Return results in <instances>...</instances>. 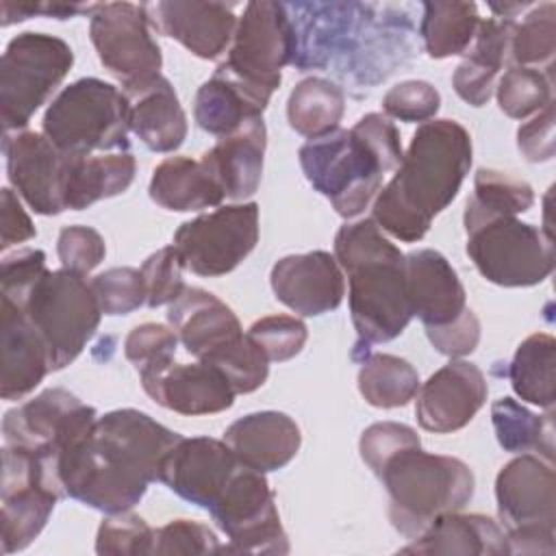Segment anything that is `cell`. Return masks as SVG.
Listing matches in <instances>:
<instances>
[{"mask_svg": "<svg viewBox=\"0 0 556 556\" xmlns=\"http://www.w3.org/2000/svg\"><path fill=\"white\" fill-rule=\"evenodd\" d=\"M441 106V93L428 80H404L391 87L382 98V111L387 117L424 124L434 119Z\"/></svg>", "mask_w": 556, "mask_h": 556, "instance_id": "49", "label": "cell"}, {"mask_svg": "<svg viewBox=\"0 0 556 556\" xmlns=\"http://www.w3.org/2000/svg\"><path fill=\"white\" fill-rule=\"evenodd\" d=\"M419 37L428 56L447 59L465 54L480 26L478 7L473 2L437 0L421 4Z\"/></svg>", "mask_w": 556, "mask_h": 556, "instance_id": "36", "label": "cell"}, {"mask_svg": "<svg viewBox=\"0 0 556 556\" xmlns=\"http://www.w3.org/2000/svg\"><path fill=\"white\" fill-rule=\"evenodd\" d=\"M0 222H2V239L0 250L4 252L11 245L24 243L33 237H37V228L30 222V215L20 202V195L4 187L0 193Z\"/></svg>", "mask_w": 556, "mask_h": 556, "instance_id": "56", "label": "cell"}, {"mask_svg": "<svg viewBox=\"0 0 556 556\" xmlns=\"http://www.w3.org/2000/svg\"><path fill=\"white\" fill-rule=\"evenodd\" d=\"M269 285L280 304L302 317L334 311L345 295V278L334 254L313 250L274 263Z\"/></svg>", "mask_w": 556, "mask_h": 556, "instance_id": "21", "label": "cell"}, {"mask_svg": "<svg viewBox=\"0 0 556 556\" xmlns=\"http://www.w3.org/2000/svg\"><path fill=\"white\" fill-rule=\"evenodd\" d=\"M404 267L410 311L424 328L447 326L469 308L458 274L441 252L413 250L404 254Z\"/></svg>", "mask_w": 556, "mask_h": 556, "instance_id": "25", "label": "cell"}, {"mask_svg": "<svg viewBox=\"0 0 556 556\" xmlns=\"http://www.w3.org/2000/svg\"><path fill=\"white\" fill-rule=\"evenodd\" d=\"M295 46V28L287 4L254 0L243 7L226 59L215 72L269 100L280 87L282 67L293 63Z\"/></svg>", "mask_w": 556, "mask_h": 556, "instance_id": "10", "label": "cell"}, {"mask_svg": "<svg viewBox=\"0 0 556 556\" xmlns=\"http://www.w3.org/2000/svg\"><path fill=\"white\" fill-rule=\"evenodd\" d=\"M269 100L241 83L215 72L195 93L193 117L198 126L215 137H226L254 117H263Z\"/></svg>", "mask_w": 556, "mask_h": 556, "instance_id": "34", "label": "cell"}, {"mask_svg": "<svg viewBox=\"0 0 556 556\" xmlns=\"http://www.w3.org/2000/svg\"><path fill=\"white\" fill-rule=\"evenodd\" d=\"M495 502L510 554L556 552L554 460L534 452L517 454L495 478Z\"/></svg>", "mask_w": 556, "mask_h": 556, "instance_id": "9", "label": "cell"}, {"mask_svg": "<svg viewBox=\"0 0 556 556\" xmlns=\"http://www.w3.org/2000/svg\"><path fill=\"white\" fill-rule=\"evenodd\" d=\"M334 258L350 285V317L358 337L354 358L376 343L400 337L413 319L404 254L371 217H365L337 230Z\"/></svg>", "mask_w": 556, "mask_h": 556, "instance_id": "3", "label": "cell"}, {"mask_svg": "<svg viewBox=\"0 0 556 556\" xmlns=\"http://www.w3.org/2000/svg\"><path fill=\"white\" fill-rule=\"evenodd\" d=\"M230 545L222 552L287 554L289 539L280 523L276 495L265 473L239 465L224 493L208 510Z\"/></svg>", "mask_w": 556, "mask_h": 556, "instance_id": "15", "label": "cell"}, {"mask_svg": "<svg viewBox=\"0 0 556 556\" xmlns=\"http://www.w3.org/2000/svg\"><path fill=\"white\" fill-rule=\"evenodd\" d=\"M556 50V4L543 2L532 7L521 22H515L508 56L521 67H552Z\"/></svg>", "mask_w": 556, "mask_h": 556, "instance_id": "41", "label": "cell"}, {"mask_svg": "<svg viewBox=\"0 0 556 556\" xmlns=\"http://www.w3.org/2000/svg\"><path fill=\"white\" fill-rule=\"evenodd\" d=\"M208 365L226 376L235 393H252L263 387L269 376V358L248 332Z\"/></svg>", "mask_w": 556, "mask_h": 556, "instance_id": "44", "label": "cell"}, {"mask_svg": "<svg viewBox=\"0 0 556 556\" xmlns=\"http://www.w3.org/2000/svg\"><path fill=\"white\" fill-rule=\"evenodd\" d=\"M419 443V434L410 426L397 421H378L363 430L358 452L365 465L374 471V476H378L389 458Z\"/></svg>", "mask_w": 556, "mask_h": 556, "instance_id": "50", "label": "cell"}, {"mask_svg": "<svg viewBox=\"0 0 556 556\" xmlns=\"http://www.w3.org/2000/svg\"><path fill=\"white\" fill-rule=\"evenodd\" d=\"M513 26L515 20L495 15L480 20L476 37L452 76L454 91L467 104L482 106L493 96L497 74L508 59Z\"/></svg>", "mask_w": 556, "mask_h": 556, "instance_id": "31", "label": "cell"}, {"mask_svg": "<svg viewBox=\"0 0 556 556\" xmlns=\"http://www.w3.org/2000/svg\"><path fill=\"white\" fill-rule=\"evenodd\" d=\"M176 348L178 334L174 332V328L148 321L135 326L128 332L124 341V356L135 365L139 374H148L169 365L176 356Z\"/></svg>", "mask_w": 556, "mask_h": 556, "instance_id": "45", "label": "cell"}, {"mask_svg": "<svg viewBox=\"0 0 556 556\" xmlns=\"http://www.w3.org/2000/svg\"><path fill=\"white\" fill-rule=\"evenodd\" d=\"M222 552L217 534L189 519H174L154 532V554H213Z\"/></svg>", "mask_w": 556, "mask_h": 556, "instance_id": "52", "label": "cell"}, {"mask_svg": "<svg viewBox=\"0 0 556 556\" xmlns=\"http://www.w3.org/2000/svg\"><path fill=\"white\" fill-rule=\"evenodd\" d=\"M358 391L369 406L400 408L417 395L419 374L395 354H367L358 369Z\"/></svg>", "mask_w": 556, "mask_h": 556, "instance_id": "38", "label": "cell"}, {"mask_svg": "<svg viewBox=\"0 0 556 556\" xmlns=\"http://www.w3.org/2000/svg\"><path fill=\"white\" fill-rule=\"evenodd\" d=\"M400 554L445 556H504L510 554L502 526L478 513H447L434 519L419 536L400 547Z\"/></svg>", "mask_w": 556, "mask_h": 556, "instance_id": "30", "label": "cell"}, {"mask_svg": "<svg viewBox=\"0 0 556 556\" xmlns=\"http://www.w3.org/2000/svg\"><path fill=\"white\" fill-rule=\"evenodd\" d=\"M224 441L243 465L269 473L295 458L302 434L287 413L258 410L232 421L224 432Z\"/></svg>", "mask_w": 556, "mask_h": 556, "instance_id": "29", "label": "cell"}, {"mask_svg": "<svg viewBox=\"0 0 556 556\" xmlns=\"http://www.w3.org/2000/svg\"><path fill=\"white\" fill-rule=\"evenodd\" d=\"M104 315H128L146 304L141 269L111 267L91 280Z\"/></svg>", "mask_w": 556, "mask_h": 556, "instance_id": "48", "label": "cell"}, {"mask_svg": "<svg viewBox=\"0 0 556 556\" xmlns=\"http://www.w3.org/2000/svg\"><path fill=\"white\" fill-rule=\"evenodd\" d=\"M517 148L530 163H547L554 159V102L519 126Z\"/></svg>", "mask_w": 556, "mask_h": 556, "instance_id": "54", "label": "cell"}, {"mask_svg": "<svg viewBox=\"0 0 556 556\" xmlns=\"http://www.w3.org/2000/svg\"><path fill=\"white\" fill-rule=\"evenodd\" d=\"M534 204V189L523 178L500 169H478L473 193L465 206V224L489 217H517Z\"/></svg>", "mask_w": 556, "mask_h": 556, "instance_id": "39", "label": "cell"}, {"mask_svg": "<svg viewBox=\"0 0 556 556\" xmlns=\"http://www.w3.org/2000/svg\"><path fill=\"white\" fill-rule=\"evenodd\" d=\"M146 9L154 30L206 61L226 56L239 20L235 7L224 2L161 0L146 4Z\"/></svg>", "mask_w": 556, "mask_h": 556, "instance_id": "22", "label": "cell"}, {"mask_svg": "<svg viewBox=\"0 0 556 556\" xmlns=\"http://www.w3.org/2000/svg\"><path fill=\"white\" fill-rule=\"evenodd\" d=\"M2 152L9 182L35 213L59 215L65 211L70 154L35 130L4 132Z\"/></svg>", "mask_w": 556, "mask_h": 556, "instance_id": "18", "label": "cell"}, {"mask_svg": "<svg viewBox=\"0 0 556 556\" xmlns=\"http://www.w3.org/2000/svg\"><path fill=\"white\" fill-rule=\"evenodd\" d=\"M467 254L480 276L500 287H534L554 271V243L541 228L517 217L465 224Z\"/></svg>", "mask_w": 556, "mask_h": 556, "instance_id": "12", "label": "cell"}, {"mask_svg": "<svg viewBox=\"0 0 556 556\" xmlns=\"http://www.w3.org/2000/svg\"><path fill=\"white\" fill-rule=\"evenodd\" d=\"M128 126L152 152H174L187 137V115L172 83L156 74L122 85Z\"/></svg>", "mask_w": 556, "mask_h": 556, "instance_id": "26", "label": "cell"}, {"mask_svg": "<svg viewBox=\"0 0 556 556\" xmlns=\"http://www.w3.org/2000/svg\"><path fill=\"white\" fill-rule=\"evenodd\" d=\"M167 321L185 350L202 363H213L245 334L232 308L200 287H187L169 304Z\"/></svg>", "mask_w": 556, "mask_h": 556, "instance_id": "24", "label": "cell"}, {"mask_svg": "<svg viewBox=\"0 0 556 556\" xmlns=\"http://www.w3.org/2000/svg\"><path fill=\"white\" fill-rule=\"evenodd\" d=\"M61 497L63 489L39 454L2 445V552L28 547Z\"/></svg>", "mask_w": 556, "mask_h": 556, "instance_id": "13", "label": "cell"}, {"mask_svg": "<svg viewBox=\"0 0 556 556\" xmlns=\"http://www.w3.org/2000/svg\"><path fill=\"white\" fill-rule=\"evenodd\" d=\"M33 324L48 348L50 369L70 365L89 343L104 315L85 276L70 269H46L20 291H0Z\"/></svg>", "mask_w": 556, "mask_h": 556, "instance_id": "7", "label": "cell"}, {"mask_svg": "<svg viewBox=\"0 0 556 556\" xmlns=\"http://www.w3.org/2000/svg\"><path fill=\"white\" fill-rule=\"evenodd\" d=\"M298 156L313 189L328 198L341 217L352 219L374 202L404 152L393 122L382 113H367L350 130L337 128L308 139Z\"/></svg>", "mask_w": 556, "mask_h": 556, "instance_id": "4", "label": "cell"}, {"mask_svg": "<svg viewBox=\"0 0 556 556\" xmlns=\"http://www.w3.org/2000/svg\"><path fill=\"white\" fill-rule=\"evenodd\" d=\"M124 93L100 78H80L56 93L46 109L41 132L65 154L89 156L128 148Z\"/></svg>", "mask_w": 556, "mask_h": 556, "instance_id": "8", "label": "cell"}, {"mask_svg": "<svg viewBox=\"0 0 556 556\" xmlns=\"http://www.w3.org/2000/svg\"><path fill=\"white\" fill-rule=\"evenodd\" d=\"M508 380L517 397L552 410L556 400V341L547 332L526 337L508 365Z\"/></svg>", "mask_w": 556, "mask_h": 556, "instance_id": "35", "label": "cell"}, {"mask_svg": "<svg viewBox=\"0 0 556 556\" xmlns=\"http://www.w3.org/2000/svg\"><path fill=\"white\" fill-rule=\"evenodd\" d=\"M150 198L161 208L189 213L219 206L226 198L200 161L169 156L161 161L150 178Z\"/></svg>", "mask_w": 556, "mask_h": 556, "instance_id": "33", "label": "cell"}, {"mask_svg": "<svg viewBox=\"0 0 556 556\" xmlns=\"http://www.w3.org/2000/svg\"><path fill=\"white\" fill-rule=\"evenodd\" d=\"M89 37L100 63L124 83L161 74L163 56L146 4L104 2L91 13Z\"/></svg>", "mask_w": 556, "mask_h": 556, "instance_id": "17", "label": "cell"}, {"mask_svg": "<svg viewBox=\"0 0 556 556\" xmlns=\"http://www.w3.org/2000/svg\"><path fill=\"white\" fill-rule=\"evenodd\" d=\"M135 156L124 152L74 156L67 161L65 208L83 211L100 200L124 193L135 180Z\"/></svg>", "mask_w": 556, "mask_h": 556, "instance_id": "32", "label": "cell"}, {"mask_svg": "<svg viewBox=\"0 0 556 556\" xmlns=\"http://www.w3.org/2000/svg\"><path fill=\"white\" fill-rule=\"evenodd\" d=\"M486 395L489 384L482 369L469 361L452 358L419 384L415 415L424 430L450 434L476 417Z\"/></svg>", "mask_w": 556, "mask_h": 556, "instance_id": "20", "label": "cell"}, {"mask_svg": "<svg viewBox=\"0 0 556 556\" xmlns=\"http://www.w3.org/2000/svg\"><path fill=\"white\" fill-rule=\"evenodd\" d=\"M295 28V56L293 65L304 72L308 67H334L337 74L348 78V72H363L365 85L369 63L365 52L374 59V50H408V22L397 17L374 15L378 4L358 2H330V4H287ZM406 54V52H402ZM376 61V59H374ZM378 63V61H376ZM389 76V72L378 63Z\"/></svg>", "mask_w": 556, "mask_h": 556, "instance_id": "5", "label": "cell"}, {"mask_svg": "<svg viewBox=\"0 0 556 556\" xmlns=\"http://www.w3.org/2000/svg\"><path fill=\"white\" fill-rule=\"evenodd\" d=\"M471 167V137L456 119L417 126L395 176L371 202L376 226L404 241L426 237L432 219L452 204Z\"/></svg>", "mask_w": 556, "mask_h": 556, "instance_id": "2", "label": "cell"}, {"mask_svg": "<svg viewBox=\"0 0 556 556\" xmlns=\"http://www.w3.org/2000/svg\"><path fill=\"white\" fill-rule=\"evenodd\" d=\"M180 434L148 413L117 408L74 439L56 458L65 497L106 515L126 513L161 478V467Z\"/></svg>", "mask_w": 556, "mask_h": 556, "instance_id": "1", "label": "cell"}, {"mask_svg": "<svg viewBox=\"0 0 556 556\" xmlns=\"http://www.w3.org/2000/svg\"><path fill=\"white\" fill-rule=\"evenodd\" d=\"M265 146V122L263 117H254L235 132L219 137V141L202 154L200 163L217 182L226 200L243 202L252 198L261 185Z\"/></svg>", "mask_w": 556, "mask_h": 556, "instance_id": "28", "label": "cell"}, {"mask_svg": "<svg viewBox=\"0 0 556 556\" xmlns=\"http://www.w3.org/2000/svg\"><path fill=\"white\" fill-rule=\"evenodd\" d=\"M258 241V204L237 202L217 206L178 226L174 248L182 265L204 278L230 274Z\"/></svg>", "mask_w": 556, "mask_h": 556, "instance_id": "14", "label": "cell"}, {"mask_svg": "<svg viewBox=\"0 0 556 556\" xmlns=\"http://www.w3.org/2000/svg\"><path fill=\"white\" fill-rule=\"evenodd\" d=\"M146 287V306L156 308L176 302L187 289L182 280V258L174 245L150 254L139 267Z\"/></svg>", "mask_w": 556, "mask_h": 556, "instance_id": "47", "label": "cell"}, {"mask_svg": "<svg viewBox=\"0 0 556 556\" xmlns=\"http://www.w3.org/2000/svg\"><path fill=\"white\" fill-rule=\"evenodd\" d=\"M50 356L43 339L28 317L0 298V395L7 402L22 400L46 378Z\"/></svg>", "mask_w": 556, "mask_h": 556, "instance_id": "27", "label": "cell"}, {"mask_svg": "<svg viewBox=\"0 0 556 556\" xmlns=\"http://www.w3.org/2000/svg\"><path fill=\"white\" fill-rule=\"evenodd\" d=\"M491 421L497 443L506 452H534L554 460V430L549 415H534L517 400L500 397L491 404Z\"/></svg>", "mask_w": 556, "mask_h": 556, "instance_id": "40", "label": "cell"}, {"mask_svg": "<svg viewBox=\"0 0 556 556\" xmlns=\"http://www.w3.org/2000/svg\"><path fill=\"white\" fill-rule=\"evenodd\" d=\"M56 254L63 269L87 276L93 271L106 254L102 235L91 226H65L56 239Z\"/></svg>", "mask_w": 556, "mask_h": 556, "instance_id": "51", "label": "cell"}, {"mask_svg": "<svg viewBox=\"0 0 556 556\" xmlns=\"http://www.w3.org/2000/svg\"><path fill=\"white\" fill-rule=\"evenodd\" d=\"M239 465L241 460L226 441L211 437H180L163 460L159 482L169 486L182 500L211 510Z\"/></svg>", "mask_w": 556, "mask_h": 556, "instance_id": "19", "label": "cell"}, {"mask_svg": "<svg viewBox=\"0 0 556 556\" xmlns=\"http://www.w3.org/2000/svg\"><path fill=\"white\" fill-rule=\"evenodd\" d=\"M376 478L382 480L389 495L391 526L408 541L441 515L463 510L476 491V478L467 463L424 452L421 443L389 458Z\"/></svg>", "mask_w": 556, "mask_h": 556, "instance_id": "6", "label": "cell"}, {"mask_svg": "<svg viewBox=\"0 0 556 556\" xmlns=\"http://www.w3.org/2000/svg\"><path fill=\"white\" fill-rule=\"evenodd\" d=\"M428 341L439 354L450 358H463L478 348L480 341V319L471 308H467L456 321L437 328H424Z\"/></svg>", "mask_w": 556, "mask_h": 556, "instance_id": "53", "label": "cell"}, {"mask_svg": "<svg viewBox=\"0 0 556 556\" xmlns=\"http://www.w3.org/2000/svg\"><path fill=\"white\" fill-rule=\"evenodd\" d=\"M98 4H83V2H0V24L11 26L15 22H24L35 15L67 20L80 13H93Z\"/></svg>", "mask_w": 556, "mask_h": 556, "instance_id": "55", "label": "cell"}, {"mask_svg": "<svg viewBox=\"0 0 556 556\" xmlns=\"http://www.w3.org/2000/svg\"><path fill=\"white\" fill-rule=\"evenodd\" d=\"M74 65L70 43L46 33H20L0 61V119L4 132L24 130Z\"/></svg>", "mask_w": 556, "mask_h": 556, "instance_id": "11", "label": "cell"}, {"mask_svg": "<svg viewBox=\"0 0 556 556\" xmlns=\"http://www.w3.org/2000/svg\"><path fill=\"white\" fill-rule=\"evenodd\" d=\"M96 419L98 413L93 406L80 402L74 393L54 387L41 391L17 408H11L2 419V437L4 445H17L39 454L56 478L59 454L87 432Z\"/></svg>", "mask_w": 556, "mask_h": 556, "instance_id": "16", "label": "cell"}, {"mask_svg": "<svg viewBox=\"0 0 556 556\" xmlns=\"http://www.w3.org/2000/svg\"><path fill=\"white\" fill-rule=\"evenodd\" d=\"M143 391L163 408L178 415H215L235 404L226 376L208 363H169L156 371L139 374Z\"/></svg>", "mask_w": 556, "mask_h": 556, "instance_id": "23", "label": "cell"}, {"mask_svg": "<svg viewBox=\"0 0 556 556\" xmlns=\"http://www.w3.org/2000/svg\"><path fill=\"white\" fill-rule=\"evenodd\" d=\"M497 104L504 115L526 119L554 102L552 98V70L536 67H508L495 85Z\"/></svg>", "mask_w": 556, "mask_h": 556, "instance_id": "42", "label": "cell"}, {"mask_svg": "<svg viewBox=\"0 0 556 556\" xmlns=\"http://www.w3.org/2000/svg\"><path fill=\"white\" fill-rule=\"evenodd\" d=\"M154 532L139 515H106L96 534V552L100 556H146L154 554Z\"/></svg>", "mask_w": 556, "mask_h": 556, "instance_id": "43", "label": "cell"}, {"mask_svg": "<svg viewBox=\"0 0 556 556\" xmlns=\"http://www.w3.org/2000/svg\"><path fill=\"white\" fill-rule=\"evenodd\" d=\"M248 334L265 352L269 363H285L298 356L308 339L304 321L291 315L261 317L248 328Z\"/></svg>", "mask_w": 556, "mask_h": 556, "instance_id": "46", "label": "cell"}, {"mask_svg": "<svg viewBox=\"0 0 556 556\" xmlns=\"http://www.w3.org/2000/svg\"><path fill=\"white\" fill-rule=\"evenodd\" d=\"M343 113V89L321 76L300 80L287 100L289 126L306 139H317L337 130Z\"/></svg>", "mask_w": 556, "mask_h": 556, "instance_id": "37", "label": "cell"}]
</instances>
